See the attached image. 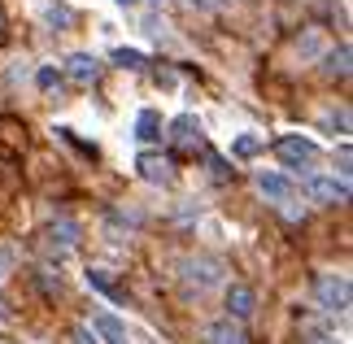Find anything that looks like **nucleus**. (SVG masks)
<instances>
[{"label":"nucleus","mask_w":353,"mask_h":344,"mask_svg":"<svg viewBox=\"0 0 353 344\" xmlns=\"http://www.w3.org/2000/svg\"><path fill=\"white\" fill-rule=\"evenodd\" d=\"M13 257H18V253H13L9 244H5V249H0V283H5V274H9V266H13Z\"/></svg>","instance_id":"23"},{"label":"nucleus","mask_w":353,"mask_h":344,"mask_svg":"<svg viewBox=\"0 0 353 344\" xmlns=\"http://www.w3.org/2000/svg\"><path fill=\"white\" fill-rule=\"evenodd\" d=\"M170 140H179V144H192V140H201V122L192 118V114H179L170 122Z\"/></svg>","instance_id":"14"},{"label":"nucleus","mask_w":353,"mask_h":344,"mask_svg":"<svg viewBox=\"0 0 353 344\" xmlns=\"http://www.w3.org/2000/svg\"><path fill=\"white\" fill-rule=\"evenodd\" d=\"M114 61L122 70H144V52L140 48H114Z\"/></svg>","instance_id":"17"},{"label":"nucleus","mask_w":353,"mask_h":344,"mask_svg":"<svg viewBox=\"0 0 353 344\" xmlns=\"http://www.w3.org/2000/svg\"><path fill=\"white\" fill-rule=\"evenodd\" d=\"M44 22L57 26V31H65V26L74 22V9H70V5H48V9H44Z\"/></svg>","instance_id":"16"},{"label":"nucleus","mask_w":353,"mask_h":344,"mask_svg":"<svg viewBox=\"0 0 353 344\" xmlns=\"http://www.w3.org/2000/svg\"><path fill=\"white\" fill-rule=\"evenodd\" d=\"M74 344H101V340H97V336H92V332H88V327H74Z\"/></svg>","instance_id":"25"},{"label":"nucleus","mask_w":353,"mask_h":344,"mask_svg":"<svg viewBox=\"0 0 353 344\" xmlns=\"http://www.w3.org/2000/svg\"><path fill=\"white\" fill-rule=\"evenodd\" d=\"M48 236H52V244L70 249V244H79V236H83V231H79V223H74V218H57V223L48 227Z\"/></svg>","instance_id":"13"},{"label":"nucleus","mask_w":353,"mask_h":344,"mask_svg":"<svg viewBox=\"0 0 353 344\" xmlns=\"http://www.w3.org/2000/svg\"><path fill=\"white\" fill-rule=\"evenodd\" d=\"M253 183H257V192H262L266 201H275V205H288V201L296 196V188H292L283 174H275V170H257Z\"/></svg>","instance_id":"6"},{"label":"nucleus","mask_w":353,"mask_h":344,"mask_svg":"<svg viewBox=\"0 0 353 344\" xmlns=\"http://www.w3.org/2000/svg\"><path fill=\"white\" fill-rule=\"evenodd\" d=\"M314 205H345L349 201V179H332V174H314L305 183Z\"/></svg>","instance_id":"4"},{"label":"nucleus","mask_w":353,"mask_h":344,"mask_svg":"<svg viewBox=\"0 0 353 344\" xmlns=\"http://www.w3.org/2000/svg\"><path fill=\"white\" fill-rule=\"evenodd\" d=\"M135 170H140V179H148V183H170V161L157 157V153H140L135 157Z\"/></svg>","instance_id":"10"},{"label":"nucleus","mask_w":353,"mask_h":344,"mask_svg":"<svg viewBox=\"0 0 353 344\" xmlns=\"http://www.w3.org/2000/svg\"><path fill=\"white\" fill-rule=\"evenodd\" d=\"M314 301L323 314H345L349 310V279L345 274H319L314 279Z\"/></svg>","instance_id":"2"},{"label":"nucleus","mask_w":353,"mask_h":344,"mask_svg":"<svg viewBox=\"0 0 353 344\" xmlns=\"http://www.w3.org/2000/svg\"><path fill=\"white\" fill-rule=\"evenodd\" d=\"M88 283H92V287H101V292H110V296H114V283H110V274H105V270H88Z\"/></svg>","instance_id":"20"},{"label":"nucleus","mask_w":353,"mask_h":344,"mask_svg":"<svg viewBox=\"0 0 353 344\" xmlns=\"http://www.w3.org/2000/svg\"><path fill=\"white\" fill-rule=\"evenodd\" d=\"M275 153H279V161H283L288 170H305V166H314L319 144L305 140V135H283V140L275 144Z\"/></svg>","instance_id":"3"},{"label":"nucleus","mask_w":353,"mask_h":344,"mask_svg":"<svg viewBox=\"0 0 353 344\" xmlns=\"http://www.w3.org/2000/svg\"><path fill=\"white\" fill-rule=\"evenodd\" d=\"M65 74H70L74 83H97V79H101V61L92 57V52H70V57H65Z\"/></svg>","instance_id":"7"},{"label":"nucleus","mask_w":353,"mask_h":344,"mask_svg":"<svg viewBox=\"0 0 353 344\" xmlns=\"http://www.w3.org/2000/svg\"><path fill=\"white\" fill-rule=\"evenodd\" d=\"M0 31H5V5H0Z\"/></svg>","instance_id":"27"},{"label":"nucleus","mask_w":353,"mask_h":344,"mask_svg":"<svg viewBox=\"0 0 353 344\" xmlns=\"http://www.w3.org/2000/svg\"><path fill=\"white\" fill-rule=\"evenodd\" d=\"M88 332L97 336V340H105V344H131V340H127V327H122L114 314H97Z\"/></svg>","instance_id":"8"},{"label":"nucleus","mask_w":353,"mask_h":344,"mask_svg":"<svg viewBox=\"0 0 353 344\" xmlns=\"http://www.w3.org/2000/svg\"><path fill=\"white\" fill-rule=\"evenodd\" d=\"M253 314H257V292L249 283H232L227 287V318L244 323V318H253Z\"/></svg>","instance_id":"5"},{"label":"nucleus","mask_w":353,"mask_h":344,"mask_svg":"<svg viewBox=\"0 0 353 344\" xmlns=\"http://www.w3.org/2000/svg\"><path fill=\"white\" fill-rule=\"evenodd\" d=\"M35 83L44 88V92H52V88L61 83V70H57V65H39V70H35Z\"/></svg>","instance_id":"19"},{"label":"nucleus","mask_w":353,"mask_h":344,"mask_svg":"<svg viewBox=\"0 0 353 344\" xmlns=\"http://www.w3.org/2000/svg\"><path fill=\"white\" fill-rule=\"evenodd\" d=\"M323 127H336L341 135H349V114H345V109H341V114H327V118H323Z\"/></svg>","instance_id":"21"},{"label":"nucleus","mask_w":353,"mask_h":344,"mask_svg":"<svg viewBox=\"0 0 353 344\" xmlns=\"http://www.w3.org/2000/svg\"><path fill=\"white\" fill-rule=\"evenodd\" d=\"M210 170L219 174V179H227V174H232V166H227V161H223L219 153H210Z\"/></svg>","instance_id":"24"},{"label":"nucleus","mask_w":353,"mask_h":344,"mask_svg":"<svg viewBox=\"0 0 353 344\" xmlns=\"http://www.w3.org/2000/svg\"><path fill=\"white\" fill-rule=\"evenodd\" d=\"M323 344H332V340H323Z\"/></svg>","instance_id":"28"},{"label":"nucleus","mask_w":353,"mask_h":344,"mask_svg":"<svg viewBox=\"0 0 353 344\" xmlns=\"http://www.w3.org/2000/svg\"><path fill=\"white\" fill-rule=\"evenodd\" d=\"M323 74L327 79H349V44L323 52Z\"/></svg>","instance_id":"12"},{"label":"nucleus","mask_w":353,"mask_h":344,"mask_svg":"<svg viewBox=\"0 0 353 344\" xmlns=\"http://www.w3.org/2000/svg\"><path fill=\"white\" fill-rule=\"evenodd\" d=\"M296 57H301V61H319L323 57V31H305L301 39H296Z\"/></svg>","instance_id":"15"},{"label":"nucleus","mask_w":353,"mask_h":344,"mask_svg":"<svg viewBox=\"0 0 353 344\" xmlns=\"http://www.w3.org/2000/svg\"><path fill=\"white\" fill-rule=\"evenodd\" d=\"M257 148H262V140H257V135H249V131H244V135H236L232 153H236V157H257Z\"/></svg>","instance_id":"18"},{"label":"nucleus","mask_w":353,"mask_h":344,"mask_svg":"<svg viewBox=\"0 0 353 344\" xmlns=\"http://www.w3.org/2000/svg\"><path fill=\"white\" fill-rule=\"evenodd\" d=\"M118 5H122V9H131V5H140V0H118Z\"/></svg>","instance_id":"26"},{"label":"nucleus","mask_w":353,"mask_h":344,"mask_svg":"<svg viewBox=\"0 0 353 344\" xmlns=\"http://www.w3.org/2000/svg\"><path fill=\"white\" fill-rule=\"evenodd\" d=\"M135 140L140 144H157L161 140V114L157 109H140V118H135Z\"/></svg>","instance_id":"11"},{"label":"nucleus","mask_w":353,"mask_h":344,"mask_svg":"<svg viewBox=\"0 0 353 344\" xmlns=\"http://www.w3.org/2000/svg\"><path fill=\"white\" fill-rule=\"evenodd\" d=\"M223 274H227V266H223L219 257H188L183 261V287H188V292H196V296H205L210 287H219Z\"/></svg>","instance_id":"1"},{"label":"nucleus","mask_w":353,"mask_h":344,"mask_svg":"<svg viewBox=\"0 0 353 344\" xmlns=\"http://www.w3.org/2000/svg\"><path fill=\"white\" fill-rule=\"evenodd\" d=\"M205 344H249V336L240 332L236 318H219V323L205 327Z\"/></svg>","instance_id":"9"},{"label":"nucleus","mask_w":353,"mask_h":344,"mask_svg":"<svg viewBox=\"0 0 353 344\" xmlns=\"http://www.w3.org/2000/svg\"><path fill=\"white\" fill-rule=\"evenodd\" d=\"M192 9H205V13H219V9H227V0H188Z\"/></svg>","instance_id":"22"}]
</instances>
